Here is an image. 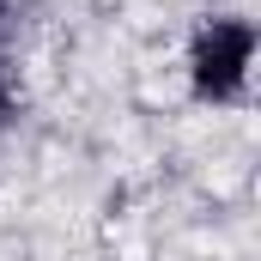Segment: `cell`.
Listing matches in <instances>:
<instances>
[{"instance_id": "6da1fadb", "label": "cell", "mask_w": 261, "mask_h": 261, "mask_svg": "<svg viewBox=\"0 0 261 261\" xmlns=\"http://www.w3.org/2000/svg\"><path fill=\"white\" fill-rule=\"evenodd\" d=\"M255 55H261V37L249 18H237V12L200 18L195 37H189V85H195V97L213 103V110H243L249 85H255Z\"/></svg>"}, {"instance_id": "7a4b0ae2", "label": "cell", "mask_w": 261, "mask_h": 261, "mask_svg": "<svg viewBox=\"0 0 261 261\" xmlns=\"http://www.w3.org/2000/svg\"><path fill=\"white\" fill-rule=\"evenodd\" d=\"M18 122V79H12V67L0 61V134Z\"/></svg>"}, {"instance_id": "3957f363", "label": "cell", "mask_w": 261, "mask_h": 261, "mask_svg": "<svg viewBox=\"0 0 261 261\" xmlns=\"http://www.w3.org/2000/svg\"><path fill=\"white\" fill-rule=\"evenodd\" d=\"M6 24H12V0H0V37H6Z\"/></svg>"}]
</instances>
